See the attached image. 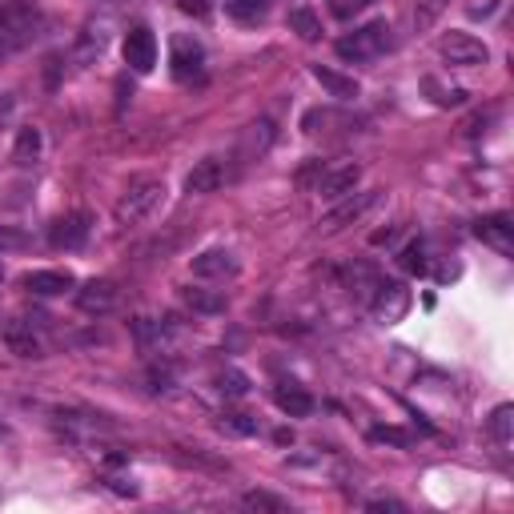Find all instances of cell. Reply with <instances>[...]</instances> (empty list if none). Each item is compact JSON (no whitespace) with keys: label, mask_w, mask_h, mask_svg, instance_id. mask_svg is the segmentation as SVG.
Segmentation results:
<instances>
[{"label":"cell","mask_w":514,"mask_h":514,"mask_svg":"<svg viewBox=\"0 0 514 514\" xmlns=\"http://www.w3.org/2000/svg\"><path fill=\"white\" fill-rule=\"evenodd\" d=\"M177 8H182L185 16H197V21H205V16L213 13V4H209V0H177Z\"/></svg>","instance_id":"obj_35"},{"label":"cell","mask_w":514,"mask_h":514,"mask_svg":"<svg viewBox=\"0 0 514 514\" xmlns=\"http://www.w3.org/2000/svg\"><path fill=\"white\" fill-rule=\"evenodd\" d=\"M117 306V286L109 278H93L76 289V310L81 314H93V318H105L109 310Z\"/></svg>","instance_id":"obj_9"},{"label":"cell","mask_w":514,"mask_h":514,"mask_svg":"<svg viewBox=\"0 0 514 514\" xmlns=\"http://www.w3.org/2000/svg\"><path fill=\"white\" fill-rule=\"evenodd\" d=\"M242 507H250V510H273V514H286L289 510V502H281V499H273V494H265V491H250L242 499Z\"/></svg>","instance_id":"obj_30"},{"label":"cell","mask_w":514,"mask_h":514,"mask_svg":"<svg viewBox=\"0 0 514 514\" xmlns=\"http://www.w3.org/2000/svg\"><path fill=\"white\" fill-rule=\"evenodd\" d=\"M289 29H294L302 40H318L322 37V21H318L314 8H289Z\"/></svg>","instance_id":"obj_25"},{"label":"cell","mask_w":514,"mask_h":514,"mask_svg":"<svg viewBox=\"0 0 514 514\" xmlns=\"http://www.w3.org/2000/svg\"><path fill=\"white\" fill-rule=\"evenodd\" d=\"M366 4H370V0H330L333 16H341V21H346V16H354V13H362Z\"/></svg>","instance_id":"obj_36"},{"label":"cell","mask_w":514,"mask_h":514,"mask_svg":"<svg viewBox=\"0 0 514 514\" xmlns=\"http://www.w3.org/2000/svg\"><path fill=\"white\" fill-rule=\"evenodd\" d=\"M182 302L190 306L193 314H205V318H217V314H226V297L217 294V289H201V286H185L182 289Z\"/></svg>","instance_id":"obj_19"},{"label":"cell","mask_w":514,"mask_h":514,"mask_svg":"<svg viewBox=\"0 0 514 514\" xmlns=\"http://www.w3.org/2000/svg\"><path fill=\"white\" fill-rule=\"evenodd\" d=\"M8 113H13V101H8V97H0V121H4Z\"/></svg>","instance_id":"obj_38"},{"label":"cell","mask_w":514,"mask_h":514,"mask_svg":"<svg viewBox=\"0 0 514 514\" xmlns=\"http://www.w3.org/2000/svg\"><path fill=\"white\" fill-rule=\"evenodd\" d=\"M193 273L197 278H234L237 273V257L229 250H205L193 257Z\"/></svg>","instance_id":"obj_18"},{"label":"cell","mask_w":514,"mask_h":514,"mask_svg":"<svg viewBox=\"0 0 514 514\" xmlns=\"http://www.w3.org/2000/svg\"><path fill=\"white\" fill-rule=\"evenodd\" d=\"M173 322L169 318H137L133 322V338L145 354H165L169 341H173Z\"/></svg>","instance_id":"obj_14"},{"label":"cell","mask_w":514,"mask_h":514,"mask_svg":"<svg viewBox=\"0 0 514 514\" xmlns=\"http://www.w3.org/2000/svg\"><path fill=\"white\" fill-rule=\"evenodd\" d=\"M450 8V0H418L414 4V29L418 32H426V29H434L439 24V16Z\"/></svg>","instance_id":"obj_26"},{"label":"cell","mask_w":514,"mask_h":514,"mask_svg":"<svg viewBox=\"0 0 514 514\" xmlns=\"http://www.w3.org/2000/svg\"><path fill=\"white\" fill-rule=\"evenodd\" d=\"M173 378H177V370H173L169 362H153V366H149V390H153V394L173 390Z\"/></svg>","instance_id":"obj_31"},{"label":"cell","mask_w":514,"mask_h":514,"mask_svg":"<svg viewBox=\"0 0 514 514\" xmlns=\"http://www.w3.org/2000/svg\"><path fill=\"white\" fill-rule=\"evenodd\" d=\"M226 161L221 157H205L197 161V165L190 169V177H185V193L193 197H205V193H217L221 185H226Z\"/></svg>","instance_id":"obj_13"},{"label":"cell","mask_w":514,"mask_h":514,"mask_svg":"<svg viewBox=\"0 0 514 514\" xmlns=\"http://www.w3.org/2000/svg\"><path fill=\"white\" fill-rule=\"evenodd\" d=\"M439 53L447 57L454 68H483L491 61V49L478 37H470V32H447V37L439 40Z\"/></svg>","instance_id":"obj_5"},{"label":"cell","mask_w":514,"mask_h":514,"mask_svg":"<svg viewBox=\"0 0 514 514\" xmlns=\"http://www.w3.org/2000/svg\"><path fill=\"white\" fill-rule=\"evenodd\" d=\"M4 346L13 350L16 358H40V354H45L40 338L32 333V322H8L4 325Z\"/></svg>","instance_id":"obj_17"},{"label":"cell","mask_w":514,"mask_h":514,"mask_svg":"<svg viewBox=\"0 0 514 514\" xmlns=\"http://www.w3.org/2000/svg\"><path fill=\"white\" fill-rule=\"evenodd\" d=\"M374 201H378V193H350V197H341L338 209H330V213H325V217L318 221V229H322V234H338L341 226H354V221L362 217V213L370 209Z\"/></svg>","instance_id":"obj_11"},{"label":"cell","mask_w":514,"mask_h":514,"mask_svg":"<svg viewBox=\"0 0 514 514\" xmlns=\"http://www.w3.org/2000/svg\"><path fill=\"white\" fill-rule=\"evenodd\" d=\"M217 426L226 434H234V439H253V434H257V418L245 414V410H226Z\"/></svg>","instance_id":"obj_24"},{"label":"cell","mask_w":514,"mask_h":514,"mask_svg":"<svg viewBox=\"0 0 514 514\" xmlns=\"http://www.w3.org/2000/svg\"><path fill=\"white\" fill-rule=\"evenodd\" d=\"M358 182H362V169L358 165H330V169H322L314 193L325 197V201H341V197H350L358 190Z\"/></svg>","instance_id":"obj_8"},{"label":"cell","mask_w":514,"mask_h":514,"mask_svg":"<svg viewBox=\"0 0 514 514\" xmlns=\"http://www.w3.org/2000/svg\"><path fill=\"white\" fill-rule=\"evenodd\" d=\"M165 201V182L161 177H137V182H128V190L121 193V201H117V226H141L145 217H153L157 213V205Z\"/></svg>","instance_id":"obj_2"},{"label":"cell","mask_w":514,"mask_h":514,"mask_svg":"<svg viewBox=\"0 0 514 514\" xmlns=\"http://www.w3.org/2000/svg\"><path fill=\"white\" fill-rule=\"evenodd\" d=\"M169 65H173L177 81H193V76H201L205 73V49H201V40L190 37V32L173 37V45H169Z\"/></svg>","instance_id":"obj_6"},{"label":"cell","mask_w":514,"mask_h":514,"mask_svg":"<svg viewBox=\"0 0 514 514\" xmlns=\"http://www.w3.org/2000/svg\"><path fill=\"white\" fill-rule=\"evenodd\" d=\"M314 81L322 84L330 97H338V101H354L358 97V81L354 76H341V73H333V68H325V65H314Z\"/></svg>","instance_id":"obj_21"},{"label":"cell","mask_w":514,"mask_h":514,"mask_svg":"<svg viewBox=\"0 0 514 514\" xmlns=\"http://www.w3.org/2000/svg\"><path fill=\"white\" fill-rule=\"evenodd\" d=\"M37 157H40V128H21L16 133V145H13V161L21 169H29V165H37Z\"/></svg>","instance_id":"obj_22"},{"label":"cell","mask_w":514,"mask_h":514,"mask_svg":"<svg viewBox=\"0 0 514 514\" xmlns=\"http://www.w3.org/2000/svg\"><path fill=\"white\" fill-rule=\"evenodd\" d=\"M398 265H402V273H410V278H426V273H430V245H426L422 237L406 242L398 253Z\"/></svg>","instance_id":"obj_20"},{"label":"cell","mask_w":514,"mask_h":514,"mask_svg":"<svg viewBox=\"0 0 514 514\" xmlns=\"http://www.w3.org/2000/svg\"><path fill=\"white\" fill-rule=\"evenodd\" d=\"M89 213H65V217H57L53 226H49V245L53 250H81L84 242H89Z\"/></svg>","instance_id":"obj_7"},{"label":"cell","mask_w":514,"mask_h":514,"mask_svg":"<svg viewBox=\"0 0 514 514\" xmlns=\"http://www.w3.org/2000/svg\"><path fill=\"white\" fill-rule=\"evenodd\" d=\"M273 402H278V410H281V414H289V418L314 414L310 390H306V386H297V382H278V386H273Z\"/></svg>","instance_id":"obj_16"},{"label":"cell","mask_w":514,"mask_h":514,"mask_svg":"<svg viewBox=\"0 0 514 514\" xmlns=\"http://www.w3.org/2000/svg\"><path fill=\"white\" fill-rule=\"evenodd\" d=\"M390 45H394L390 24H386V21H370V24H362V29L346 32V37H341L333 49H338L341 61H374V57H382Z\"/></svg>","instance_id":"obj_3"},{"label":"cell","mask_w":514,"mask_h":514,"mask_svg":"<svg viewBox=\"0 0 514 514\" xmlns=\"http://www.w3.org/2000/svg\"><path fill=\"white\" fill-rule=\"evenodd\" d=\"M370 442H390V447H410V442H414V434L398 430V426H374V430H370Z\"/></svg>","instance_id":"obj_32"},{"label":"cell","mask_w":514,"mask_h":514,"mask_svg":"<svg viewBox=\"0 0 514 514\" xmlns=\"http://www.w3.org/2000/svg\"><path fill=\"white\" fill-rule=\"evenodd\" d=\"M491 434H494V442H502V447L510 442V434H514V406H510V402L494 406V414H491Z\"/></svg>","instance_id":"obj_27"},{"label":"cell","mask_w":514,"mask_h":514,"mask_svg":"<svg viewBox=\"0 0 514 514\" xmlns=\"http://www.w3.org/2000/svg\"><path fill=\"white\" fill-rule=\"evenodd\" d=\"M270 141H273V125L257 121V125H250V133H245V153H250V157H261V153L270 149Z\"/></svg>","instance_id":"obj_28"},{"label":"cell","mask_w":514,"mask_h":514,"mask_svg":"<svg viewBox=\"0 0 514 514\" xmlns=\"http://www.w3.org/2000/svg\"><path fill=\"white\" fill-rule=\"evenodd\" d=\"M474 237H478L483 245H491L494 253H502V257L514 253V226H510L507 213H491V217H478V221H474Z\"/></svg>","instance_id":"obj_10"},{"label":"cell","mask_w":514,"mask_h":514,"mask_svg":"<svg viewBox=\"0 0 514 514\" xmlns=\"http://www.w3.org/2000/svg\"><path fill=\"white\" fill-rule=\"evenodd\" d=\"M109 486H113L117 494H137V486H133V483H125V478H109Z\"/></svg>","instance_id":"obj_37"},{"label":"cell","mask_w":514,"mask_h":514,"mask_svg":"<svg viewBox=\"0 0 514 514\" xmlns=\"http://www.w3.org/2000/svg\"><path fill=\"white\" fill-rule=\"evenodd\" d=\"M410 306H414V297H410V289L402 286V281L378 278V286L370 289V314H374V322H382V325H398L410 314Z\"/></svg>","instance_id":"obj_4"},{"label":"cell","mask_w":514,"mask_h":514,"mask_svg":"<svg viewBox=\"0 0 514 514\" xmlns=\"http://www.w3.org/2000/svg\"><path fill=\"white\" fill-rule=\"evenodd\" d=\"M217 390L226 394V398H245V394H250V378H245L242 370H221L217 374Z\"/></svg>","instance_id":"obj_29"},{"label":"cell","mask_w":514,"mask_h":514,"mask_svg":"<svg viewBox=\"0 0 514 514\" xmlns=\"http://www.w3.org/2000/svg\"><path fill=\"white\" fill-rule=\"evenodd\" d=\"M426 89L434 93V105H442V109L462 105V101H466V89H442L439 81H426Z\"/></svg>","instance_id":"obj_33"},{"label":"cell","mask_w":514,"mask_h":514,"mask_svg":"<svg viewBox=\"0 0 514 514\" xmlns=\"http://www.w3.org/2000/svg\"><path fill=\"white\" fill-rule=\"evenodd\" d=\"M226 13L242 24H257L270 13V0H226Z\"/></svg>","instance_id":"obj_23"},{"label":"cell","mask_w":514,"mask_h":514,"mask_svg":"<svg viewBox=\"0 0 514 514\" xmlns=\"http://www.w3.org/2000/svg\"><path fill=\"white\" fill-rule=\"evenodd\" d=\"M121 53H125V65L133 68V73H153V65H157V37H153L149 29H133L125 37Z\"/></svg>","instance_id":"obj_12"},{"label":"cell","mask_w":514,"mask_h":514,"mask_svg":"<svg viewBox=\"0 0 514 514\" xmlns=\"http://www.w3.org/2000/svg\"><path fill=\"white\" fill-rule=\"evenodd\" d=\"M21 286L37 297H61L68 289H76V278L68 270H32L21 278Z\"/></svg>","instance_id":"obj_15"},{"label":"cell","mask_w":514,"mask_h":514,"mask_svg":"<svg viewBox=\"0 0 514 514\" xmlns=\"http://www.w3.org/2000/svg\"><path fill=\"white\" fill-rule=\"evenodd\" d=\"M494 8H499V0H466L470 21H486V16H494Z\"/></svg>","instance_id":"obj_34"},{"label":"cell","mask_w":514,"mask_h":514,"mask_svg":"<svg viewBox=\"0 0 514 514\" xmlns=\"http://www.w3.org/2000/svg\"><path fill=\"white\" fill-rule=\"evenodd\" d=\"M45 29V16L29 0H0V53L29 49Z\"/></svg>","instance_id":"obj_1"}]
</instances>
